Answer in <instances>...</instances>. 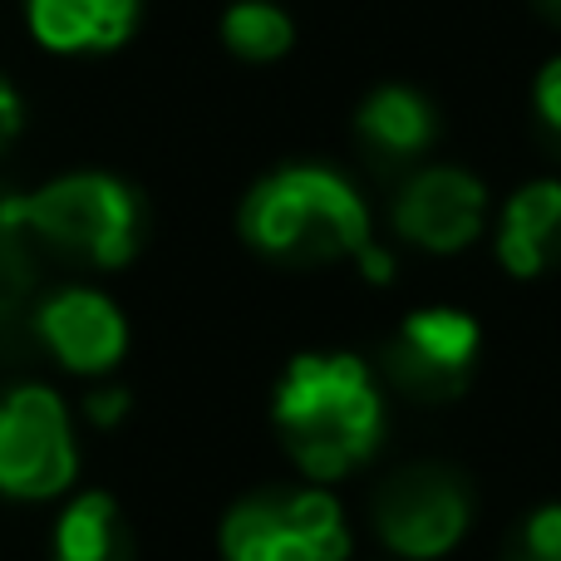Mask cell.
<instances>
[{
    "instance_id": "obj_5",
    "label": "cell",
    "mask_w": 561,
    "mask_h": 561,
    "mask_svg": "<svg viewBox=\"0 0 561 561\" xmlns=\"http://www.w3.org/2000/svg\"><path fill=\"white\" fill-rule=\"evenodd\" d=\"M79 458L69 438L65 399L45 385L10 389L0 399V493L55 497L69 488Z\"/></svg>"
},
{
    "instance_id": "obj_12",
    "label": "cell",
    "mask_w": 561,
    "mask_h": 561,
    "mask_svg": "<svg viewBox=\"0 0 561 561\" xmlns=\"http://www.w3.org/2000/svg\"><path fill=\"white\" fill-rule=\"evenodd\" d=\"M25 10L35 39L59 55L114 49L138 20V0H25Z\"/></svg>"
},
{
    "instance_id": "obj_18",
    "label": "cell",
    "mask_w": 561,
    "mask_h": 561,
    "mask_svg": "<svg viewBox=\"0 0 561 561\" xmlns=\"http://www.w3.org/2000/svg\"><path fill=\"white\" fill-rule=\"evenodd\" d=\"M359 266H365V276H369V280H389V276H394V262H389V256L379 252L375 242H369L365 252H359Z\"/></svg>"
},
{
    "instance_id": "obj_14",
    "label": "cell",
    "mask_w": 561,
    "mask_h": 561,
    "mask_svg": "<svg viewBox=\"0 0 561 561\" xmlns=\"http://www.w3.org/2000/svg\"><path fill=\"white\" fill-rule=\"evenodd\" d=\"M222 39L237 59H252V65H266V59H280L296 39V25L290 15L272 0H237L222 15Z\"/></svg>"
},
{
    "instance_id": "obj_16",
    "label": "cell",
    "mask_w": 561,
    "mask_h": 561,
    "mask_svg": "<svg viewBox=\"0 0 561 561\" xmlns=\"http://www.w3.org/2000/svg\"><path fill=\"white\" fill-rule=\"evenodd\" d=\"M533 108H537L542 128L557 138V148H561V55L547 59L542 75H537V84H533Z\"/></svg>"
},
{
    "instance_id": "obj_6",
    "label": "cell",
    "mask_w": 561,
    "mask_h": 561,
    "mask_svg": "<svg viewBox=\"0 0 561 561\" xmlns=\"http://www.w3.org/2000/svg\"><path fill=\"white\" fill-rule=\"evenodd\" d=\"M468 517H473V493L444 463L399 468L375 493V527L385 547L414 561L444 557L468 533Z\"/></svg>"
},
{
    "instance_id": "obj_4",
    "label": "cell",
    "mask_w": 561,
    "mask_h": 561,
    "mask_svg": "<svg viewBox=\"0 0 561 561\" xmlns=\"http://www.w3.org/2000/svg\"><path fill=\"white\" fill-rule=\"evenodd\" d=\"M227 561H345L350 533L330 493H256L222 523Z\"/></svg>"
},
{
    "instance_id": "obj_2",
    "label": "cell",
    "mask_w": 561,
    "mask_h": 561,
    "mask_svg": "<svg viewBox=\"0 0 561 561\" xmlns=\"http://www.w3.org/2000/svg\"><path fill=\"white\" fill-rule=\"evenodd\" d=\"M242 237L286 266H325L369 247V213L340 173L296 163L262 178L242 203Z\"/></svg>"
},
{
    "instance_id": "obj_8",
    "label": "cell",
    "mask_w": 561,
    "mask_h": 561,
    "mask_svg": "<svg viewBox=\"0 0 561 561\" xmlns=\"http://www.w3.org/2000/svg\"><path fill=\"white\" fill-rule=\"evenodd\" d=\"M488 187L463 168H424L394 197V232L424 252H463L483 232Z\"/></svg>"
},
{
    "instance_id": "obj_3",
    "label": "cell",
    "mask_w": 561,
    "mask_h": 561,
    "mask_svg": "<svg viewBox=\"0 0 561 561\" xmlns=\"http://www.w3.org/2000/svg\"><path fill=\"white\" fill-rule=\"evenodd\" d=\"M20 232L89 266H124L144 242V203L108 173H69L10 207Z\"/></svg>"
},
{
    "instance_id": "obj_7",
    "label": "cell",
    "mask_w": 561,
    "mask_h": 561,
    "mask_svg": "<svg viewBox=\"0 0 561 561\" xmlns=\"http://www.w3.org/2000/svg\"><path fill=\"white\" fill-rule=\"evenodd\" d=\"M478 359V320L463 310H419L399 325V335L385 345V375L394 389H404L419 404L458 399Z\"/></svg>"
},
{
    "instance_id": "obj_15",
    "label": "cell",
    "mask_w": 561,
    "mask_h": 561,
    "mask_svg": "<svg viewBox=\"0 0 561 561\" xmlns=\"http://www.w3.org/2000/svg\"><path fill=\"white\" fill-rule=\"evenodd\" d=\"M503 561H561V507H537L507 542Z\"/></svg>"
},
{
    "instance_id": "obj_17",
    "label": "cell",
    "mask_w": 561,
    "mask_h": 561,
    "mask_svg": "<svg viewBox=\"0 0 561 561\" xmlns=\"http://www.w3.org/2000/svg\"><path fill=\"white\" fill-rule=\"evenodd\" d=\"M84 409H89V419H94V424H118V419H124V409H128V394H124V389H99V394L84 399Z\"/></svg>"
},
{
    "instance_id": "obj_1",
    "label": "cell",
    "mask_w": 561,
    "mask_h": 561,
    "mask_svg": "<svg viewBox=\"0 0 561 561\" xmlns=\"http://www.w3.org/2000/svg\"><path fill=\"white\" fill-rule=\"evenodd\" d=\"M276 428L300 473L330 483L375 458L385 404L355 355H300L276 389Z\"/></svg>"
},
{
    "instance_id": "obj_10",
    "label": "cell",
    "mask_w": 561,
    "mask_h": 561,
    "mask_svg": "<svg viewBox=\"0 0 561 561\" xmlns=\"http://www.w3.org/2000/svg\"><path fill=\"white\" fill-rule=\"evenodd\" d=\"M355 134L379 168H404L438 138V118L424 94H414L404 84H385L359 104Z\"/></svg>"
},
{
    "instance_id": "obj_13",
    "label": "cell",
    "mask_w": 561,
    "mask_h": 561,
    "mask_svg": "<svg viewBox=\"0 0 561 561\" xmlns=\"http://www.w3.org/2000/svg\"><path fill=\"white\" fill-rule=\"evenodd\" d=\"M49 561H134L124 513L108 493H84L65 507Z\"/></svg>"
},
{
    "instance_id": "obj_9",
    "label": "cell",
    "mask_w": 561,
    "mask_h": 561,
    "mask_svg": "<svg viewBox=\"0 0 561 561\" xmlns=\"http://www.w3.org/2000/svg\"><path fill=\"white\" fill-rule=\"evenodd\" d=\"M35 335L75 375H104V369H114L124 359L128 345V325L118 316V306L89 286L55 290L35 310Z\"/></svg>"
},
{
    "instance_id": "obj_11",
    "label": "cell",
    "mask_w": 561,
    "mask_h": 561,
    "mask_svg": "<svg viewBox=\"0 0 561 561\" xmlns=\"http://www.w3.org/2000/svg\"><path fill=\"white\" fill-rule=\"evenodd\" d=\"M497 262L513 276H542L561 262V183H527L503 207Z\"/></svg>"
},
{
    "instance_id": "obj_19",
    "label": "cell",
    "mask_w": 561,
    "mask_h": 561,
    "mask_svg": "<svg viewBox=\"0 0 561 561\" xmlns=\"http://www.w3.org/2000/svg\"><path fill=\"white\" fill-rule=\"evenodd\" d=\"M537 5H542V15H552L557 25H561V0H537Z\"/></svg>"
}]
</instances>
